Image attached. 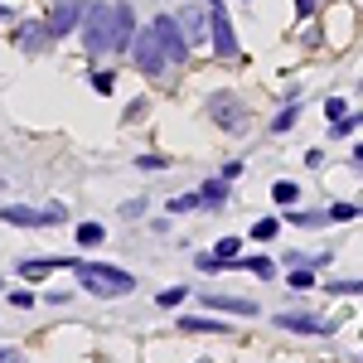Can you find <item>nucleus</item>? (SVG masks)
<instances>
[{
    "label": "nucleus",
    "instance_id": "f257e3e1",
    "mask_svg": "<svg viewBox=\"0 0 363 363\" xmlns=\"http://www.w3.org/2000/svg\"><path fill=\"white\" fill-rule=\"evenodd\" d=\"M131 39H136V15H131V5L126 0H116V5H87L83 15V44L87 54H116V49H131Z\"/></svg>",
    "mask_w": 363,
    "mask_h": 363
},
{
    "label": "nucleus",
    "instance_id": "f03ea898",
    "mask_svg": "<svg viewBox=\"0 0 363 363\" xmlns=\"http://www.w3.org/2000/svg\"><path fill=\"white\" fill-rule=\"evenodd\" d=\"M73 272H78V286H83V291L107 296V301L136 291V277H131V272H121V267H107V262H78Z\"/></svg>",
    "mask_w": 363,
    "mask_h": 363
},
{
    "label": "nucleus",
    "instance_id": "7ed1b4c3",
    "mask_svg": "<svg viewBox=\"0 0 363 363\" xmlns=\"http://www.w3.org/2000/svg\"><path fill=\"white\" fill-rule=\"evenodd\" d=\"M131 58H136V68L140 73H150V78H160L165 73V44H160V34H155V25H145L136 29V39H131Z\"/></svg>",
    "mask_w": 363,
    "mask_h": 363
},
{
    "label": "nucleus",
    "instance_id": "20e7f679",
    "mask_svg": "<svg viewBox=\"0 0 363 363\" xmlns=\"http://www.w3.org/2000/svg\"><path fill=\"white\" fill-rule=\"evenodd\" d=\"M63 218H68L63 203H54V208H25V203L0 208V223H15V228H58Z\"/></svg>",
    "mask_w": 363,
    "mask_h": 363
},
{
    "label": "nucleus",
    "instance_id": "39448f33",
    "mask_svg": "<svg viewBox=\"0 0 363 363\" xmlns=\"http://www.w3.org/2000/svg\"><path fill=\"white\" fill-rule=\"evenodd\" d=\"M208 116H213L223 131H247V107H242L233 92H213V97H208Z\"/></svg>",
    "mask_w": 363,
    "mask_h": 363
},
{
    "label": "nucleus",
    "instance_id": "423d86ee",
    "mask_svg": "<svg viewBox=\"0 0 363 363\" xmlns=\"http://www.w3.org/2000/svg\"><path fill=\"white\" fill-rule=\"evenodd\" d=\"M83 15H87L83 0H58L54 10H49V20H44V25H49V34H54V39H63V34H73V29L83 25Z\"/></svg>",
    "mask_w": 363,
    "mask_h": 363
},
{
    "label": "nucleus",
    "instance_id": "0eeeda50",
    "mask_svg": "<svg viewBox=\"0 0 363 363\" xmlns=\"http://www.w3.org/2000/svg\"><path fill=\"white\" fill-rule=\"evenodd\" d=\"M150 25H155V34H160V44H165V58H169V63H184V58H189V39H184L179 20L160 15V20H150Z\"/></svg>",
    "mask_w": 363,
    "mask_h": 363
},
{
    "label": "nucleus",
    "instance_id": "6e6552de",
    "mask_svg": "<svg viewBox=\"0 0 363 363\" xmlns=\"http://www.w3.org/2000/svg\"><path fill=\"white\" fill-rule=\"evenodd\" d=\"M15 44H20L25 54H44V49L54 44V34H49V25H44V20H39V25L29 20V25H15Z\"/></svg>",
    "mask_w": 363,
    "mask_h": 363
},
{
    "label": "nucleus",
    "instance_id": "1a4fd4ad",
    "mask_svg": "<svg viewBox=\"0 0 363 363\" xmlns=\"http://www.w3.org/2000/svg\"><path fill=\"white\" fill-rule=\"evenodd\" d=\"M272 325H277V330H291V335H330V330H335L330 320H315V315H286V310H281Z\"/></svg>",
    "mask_w": 363,
    "mask_h": 363
},
{
    "label": "nucleus",
    "instance_id": "9d476101",
    "mask_svg": "<svg viewBox=\"0 0 363 363\" xmlns=\"http://www.w3.org/2000/svg\"><path fill=\"white\" fill-rule=\"evenodd\" d=\"M174 20H179V29H184L189 49H194V44H208V15H203L199 5H189V10H179Z\"/></svg>",
    "mask_w": 363,
    "mask_h": 363
},
{
    "label": "nucleus",
    "instance_id": "9b49d317",
    "mask_svg": "<svg viewBox=\"0 0 363 363\" xmlns=\"http://www.w3.org/2000/svg\"><path fill=\"white\" fill-rule=\"evenodd\" d=\"M63 267H78V257H39V262H20V277H49V272H63Z\"/></svg>",
    "mask_w": 363,
    "mask_h": 363
},
{
    "label": "nucleus",
    "instance_id": "f8f14e48",
    "mask_svg": "<svg viewBox=\"0 0 363 363\" xmlns=\"http://www.w3.org/2000/svg\"><path fill=\"white\" fill-rule=\"evenodd\" d=\"M174 330H184V335H228V325L213 320V315H184Z\"/></svg>",
    "mask_w": 363,
    "mask_h": 363
},
{
    "label": "nucleus",
    "instance_id": "ddd939ff",
    "mask_svg": "<svg viewBox=\"0 0 363 363\" xmlns=\"http://www.w3.org/2000/svg\"><path fill=\"white\" fill-rule=\"evenodd\" d=\"M203 306H213V310H223V315H257V306H252V301H233V296H208V291H203Z\"/></svg>",
    "mask_w": 363,
    "mask_h": 363
},
{
    "label": "nucleus",
    "instance_id": "4468645a",
    "mask_svg": "<svg viewBox=\"0 0 363 363\" xmlns=\"http://www.w3.org/2000/svg\"><path fill=\"white\" fill-rule=\"evenodd\" d=\"M199 199H203V208H223V203H228V179L203 184V189H199Z\"/></svg>",
    "mask_w": 363,
    "mask_h": 363
},
{
    "label": "nucleus",
    "instance_id": "2eb2a0df",
    "mask_svg": "<svg viewBox=\"0 0 363 363\" xmlns=\"http://www.w3.org/2000/svg\"><path fill=\"white\" fill-rule=\"evenodd\" d=\"M272 199H277L281 208H286V203H296V199H301V189H296L291 179H277V184H272Z\"/></svg>",
    "mask_w": 363,
    "mask_h": 363
},
{
    "label": "nucleus",
    "instance_id": "dca6fc26",
    "mask_svg": "<svg viewBox=\"0 0 363 363\" xmlns=\"http://www.w3.org/2000/svg\"><path fill=\"white\" fill-rule=\"evenodd\" d=\"M238 252H242V242H238V238H218V242H213V257H218V262H233Z\"/></svg>",
    "mask_w": 363,
    "mask_h": 363
},
{
    "label": "nucleus",
    "instance_id": "f3484780",
    "mask_svg": "<svg viewBox=\"0 0 363 363\" xmlns=\"http://www.w3.org/2000/svg\"><path fill=\"white\" fill-rule=\"evenodd\" d=\"M325 213H330V223H349V218H359L363 208H354V203H330Z\"/></svg>",
    "mask_w": 363,
    "mask_h": 363
},
{
    "label": "nucleus",
    "instance_id": "a211bd4d",
    "mask_svg": "<svg viewBox=\"0 0 363 363\" xmlns=\"http://www.w3.org/2000/svg\"><path fill=\"white\" fill-rule=\"evenodd\" d=\"M330 296H363V281H325Z\"/></svg>",
    "mask_w": 363,
    "mask_h": 363
},
{
    "label": "nucleus",
    "instance_id": "6ab92c4d",
    "mask_svg": "<svg viewBox=\"0 0 363 363\" xmlns=\"http://www.w3.org/2000/svg\"><path fill=\"white\" fill-rule=\"evenodd\" d=\"M184 296H189L184 286H169V291H160V296H155V306H160V310H174L179 301H184Z\"/></svg>",
    "mask_w": 363,
    "mask_h": 363
},
{
    "label": "nucleus",
    "instance_id": "aec40b11",
    "mask_svg": "<svg viewBox=\"0 0 363 363\" xmlns=\"http://www.w3.org/2000/svg\"><path fill=\"white\" fill-rule=\"evenodd\" d=\"M102 238H107V233H102V223H83V228H78V242H83V247H97Z\"/></svg>",
    "mask_w": 363,
    "mask_h": 363
},
{
    "label": "nucleus",
    "instance_id": "412c9836",
    "mask_svg": "<svg viewBox=\"0 0 363 363\" xmlns=\"http://www.w3.org/2000/svg\"><path fill=\"white\" fill-rule=\"evenodd\" d=\"M194 208H203V199H199V194H184V199H169V213H194Z\"/></svg>",
    "mask_w": 363,
    "mask_h": 363
},
{
    "label": "nucleus",
    "instance_id": "4be33fe9",
    "mask_svg": "<svg viewBox=\"0 0 363 363\" xmlns=\"http://www.w3.org/2000/svg\"><path fill=\"white\" fill-rule=\"evenodd\" d=\"M286 223H301V228H320V223H330V213H286Z\"/></svg>",
    "mask_w": 363,
    "mask_h": 363
},
{
    "label": "nucleus",
    "instance_id": "5701e85b",
    "mask_svg": "<svg viewBox=\"0 0 363 363\" xmlns=\"http://www.w3.org/2000/svg\"><path fill=\"white\" fill-rule=\"evenodd\" d=\"M277 218H262V223H257V228H252V238H257V242H272V238H277Z\"/></svg>",
    "mask_w": 363,
    "mask_h": 363
},
{
    "label": "nucleus",
    "instance_id": "b1692460",
    "mask_svg": "<svg viewBox=\"0 0 363 363\" xmlns=\"http://www.w3.org/2000/svg\"><path fill=\"white\" fill-rule=\"evenodd\" d=\"M354 126H363V116H349V112H344V116L335 121V126H330V136H349Z\"/></svg>",
    "mask_w": 363,
    "mask_h": 363
},
{
    "label": "nucleus",
    "instance_id": "393cba45",
    "mask_svg": "<svg viewBox=\"0 0 363 363\" xmlns=\"http://www.w3.org/2000/svg\"><path fill=\"white\" fill-rule=\"evenodd\" d=\"M291 126H296V107H286V112H281L277 121H272V131H277V136H286Z\"/></svg>",
    "mask_w": 363,
    "mask_h": 363
},
{
    "label": "nucleus",
    "instance_id": "a878e982",
    "mask_svg": "<svg viewBox=\"0 0 363 363\" xmlns=\"http://www.w3.org/2000/svg\"><path fill=\"white\" fill-rule=\"evenodd\" d=\"M291 286H296V291H310V286H315V277H310L306 267H296V272H291Z\"/></svg>",
    "mask_w": 363,
    "mask_h": 363
},
{
    "label": "nucleus",
    "instance_id": "bb28decb",
    "mask_svg": "<svg viewBox=\"0 0 363 363\" xmlns=\"http://www.w3.org/2000/svg\"><path fill=\"white\" fill-rule=\"evenodd\" d=\"M325 116L339 121V116H344V97H325Z\"/></svg>",
    "mask_w": 363,
    "mask_h": 363
},
{
    "label": "nucleus",
    "instance_id": "cd10ccee",
    "mask_svg": "<svg viewBox=\"0 0 363 363\" xmlns=\"http://www.w3.org/2000/svg\"><path fill=\"white\" fill-rule=\"evenodd\" d=\"M136 165H140V169H165V155H140Z\"/></svg>",
    "mask_w": 363,
    "mask_h": 363
},
{
    "label": "nucleus",
    "instance_id": "c85d7f7f",
    "mask_svg": "<svg viewBox=\"0 0 363 363\" xmlns=\"http://www.w3.org/2000/svg\"><path fill=\"white\" fill-rule=\"evenodd\" d=\"M92 87L97 92H112V73H92Z\"/></svg>",
    "mask_w": 363,
    "mask_h": 363
},
{
    "label": "nucleus",
    "instance_id": "c756f323",
    "mask_svg": "<svg viewBox=\"0 0 363 363\" xmlns=\"http://www.w3.org/2000/svg\"><path fill=\"white\" fill-rule=\"evenodd\" d=\"M10 306L25 310V306H34V296H29V291H10Z\"/></svg>",
    "mask_w": 363,
    "mask_h": 363
},
{
    "label": "nucleus",
    "instance_id": "7c9ffc66",
    "mask_svg": "<svg viewBox=\"0 0 363 363\" xmlns=\"http://www.w3.org/2000/svg\"><path fill=\"white\" fill-rule=\"evenodd\" d=\"M5 20H15V10H10V5H0V25H5Z\"/></svg>",
    "mask_w": 363,
    "mask_h": 363
},
{
    "label": "nucleus",
    "instance_id": "2f4dec72",
    "mask_svg": "<svg viewBox=\"0 0 363 363\" xmlns=\"http://www.w3.org/2000/svg\"><path fill=\"white\" fill-rule=\"evenodd\" d=\"M296 10H301V15H310V0H296Z\"/></svg>",
    "mask_w": 363,
    "mask_h": 363
},
{
    "label": "nucleus",
    "instance_id": "473e14b6",
    "mask_svg": "<svg viewBox=\"0 0 363 363\" xmlns=\"http://www.w3.org/2000/svg\"><path fill=\"white\" fill-rule=\"evenodd\" d=\"M354 165H363V145H359V150H354Z\"/></svg>",
    "mask_w": 363,
    "mask_h": 363
}]
</instances>
